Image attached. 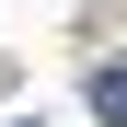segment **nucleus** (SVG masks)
Instances as JSON below:
<instances>
[{"mask_svg": "<svg viewBox=\"0 0 127 127\" xmlns=\"http://www.w3.org/2000/svg\"><path fill=\"white\" fill-rule=\"evenodd\" d=\"M93 116H104V127H127V58H104V69H93Z\"/></svg>", "mask_w": 127, "mask_h": 127, "instance_id": "obj_1", "label": "nucleus"}, {"mask_svg": "<svg viewBox=\"0 0 127 127\" xmlns=\"http://www.w3.org/2000/svg\"><path fill=\"white\" fill-rule=\"evenodd\" d=\"M23 127H35V116H23Z\"/></svg>", "mask_w": 127, "mask_h": 127, "instance_id": "obj_2", "label": "nucleus"}]
</instances>
